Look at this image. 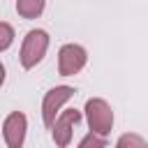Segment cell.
I'll return each instance as SVG.
<instances>
[{"label":"cell","instance_id":"6da1fadb","mask_svg":"<svg viewBox=\"0 0 148 148\" xmlns=\"http://www.w3.org/2000/svg\"><path fill=\"white\" fill-rule=\"evenodd\" d=\"M49 42H51V37H49L46 30H42V28H32V30H28L25 37H23L21 51H18L21 67H23V69H32V67H37V65L44 60L46 51H49Z\"/></svg>","mask_w":148,"mask_h":148},{"label":"cell","instance_id":"7a4b0ae2","mask_svg":"<svg viewBox=\"0 0 148 148\" xmlns=\"http://www.w3.org/2000/svg\"><path fill=\"white\" fill-rule=\"evenodd\" d=\"M86 120H88V127L102 136H109L111 127H113V111H111V104L102 97H90L86 102Z\"/></svg>","mask_w":148,"mask_h":148},{"label":"cell","instance_id":"3957f363","mask_svg":"<svg viewBox=\"0 0 148 148\" xmlns=\"http://www.w3.org/2000/svg\"><path fill=\"white\" fill-rule=\"evenodd\" d=\"M88 62V51L81 44H62L58 51V74L60 76H74L79 74Z\"/></svg>","mask_w":148,"mask_h":148},{"label":"cell","instance_id":"277c9868","mask_svg":"<svg viewBox=\"0 0 148 148\" xmlns=\"http://www.w3.org/2000/svg\"><path fill=\"white\" fill-rule=\"evenodd\" d=\"M74 95H76V90L72 86H56V88H51V90L44 92V99H42V120H44V125L49 130H51L58 111L62 109V104L69 102Z\"/></svg>","mask_w":148,"mask_h":148},{"label":"cell","instance_id":"5b68a950","mask_svg":"<svg viewBox=\"0 0 148 148\" xmlns=\"http://www.w3.org/2000/svg\"><path fill=\"white\" fill-rule=\"evenodd\" d=\"M81 123V111L79 109H65L60 116H56L53 125H51V136H53V143L58 148H67L72 143V134H74V127Z\"/></svg>","mask_w":148,"mask_h":148},{"label":"cell","instance_id":"8992f818","mask_svg":"<svg viewBox=\"0 0 148 148\" xmlns=\"http://www.w3.org/2000/svg\"><path fill=\"white\" fill-rule=\"evenodd\" d=\"M25 132H28V118L23 111H12L2 120V136L9 148H21L25 141Z\"/></svg>","mask_w":148,"mask_h":148},{"label":"cell","instance_id":"52a82bcc","mask_svg":"<svg viewBox=\"0 0 148 148\" xmlns=\"http://www.w3.org/2000/svg\"><path fill=\"white\" fill-rule=\"evenodd\" d=\"M46 7V0H16V14L23 18H37L42 16Z\"/></svg>","mask_w":148,"mask_h":148},{"label":"cell","instance_id":"ba28073f","mask_svg":"<svg viewBox=\"0 0 148 148\" xmlns=\"http://www.w3.org/2000/svg\"><path fill=\"white\" fill-rule=\"evenodd\" d=\"M116 146H118V148H146V146H148V141H146L143 136H139V134H132V132H127V134L118 136Z\"/></svg>","mask_w":148,"mask_h":148},{"label":"cell","instance_id":"9c48e42d","mask_svg":"<svg viewBox=\"0 0 148 148\" xmlns=\"http://www.w3.org/2000/svg\"><path fill=\"white\" fill-rule=\"evenodd\" d=\"M109 141H106V136H102V134H97V132H88L81 141H79V148H104Z\"/></svg>","mask_w":148,"mask_h":148},{"label":"cell","instance_id":"30bf717a","mask_svg":"<svg viewBox=\"0 0 148 148\" xmlns=\"http://www.w3.org/2000/svg\"><path fill=\"white\" fill-rule=\"evenodd\" d=\"M14 28L7 23V21H0V51H7L12 44H14Z\"/></svg>","mask_w":148,"mask_h":148},{"label":"cell","instance_id":"8fae6325","mask_svg":"<svg viewBox=\"0 0 148 148\" xmlns=\"http://www.w3.org/2000/svg\"><path fill=\"white\" fill-rule=\"evenodd\" d=\"M5 76H7V74H5V65L0 62V88H2V83H5Z\"/></svg>","mask_w":148,"mask_h":148}]
</instances>
